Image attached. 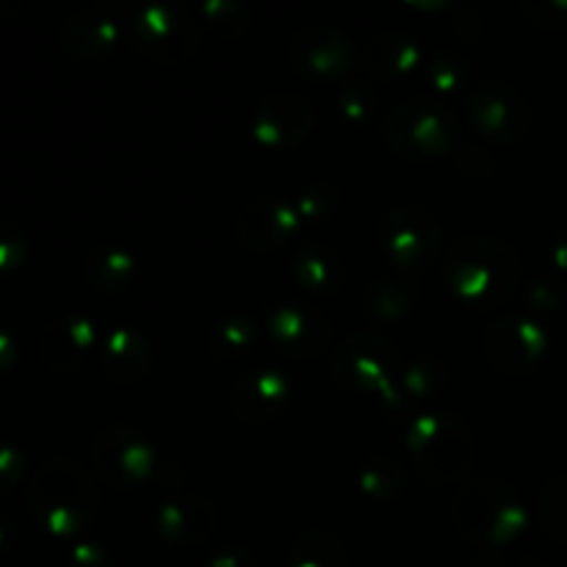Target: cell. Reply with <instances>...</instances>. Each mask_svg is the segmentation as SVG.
I'll return each instance as SVG.
<instances>
[{
    "instance_id": "6da1fadb",
    "label": "cell",
    "mask_w": 567,
    "mask_h": 567,
    "mask_svg": "<svg viewBox=\"0 0 567 567\" xmlns=\"http://www.w3.org/2000/svg\"><path fill=\"white\" fill-rule=\"evenodd\" d=\"M443 280L468 308H498L518 293L520 258L502 238H460L443 258Z\"/></svg>"
},
{
    "instance_id": "7a4b0ae2",
    "label": "cell",
    "mask_w": 567,
    "mask_h": 567,
    "mask_svg": "<svg viewBox=\"0 0 567 567\" xmlns=\"http://www.w3.org/2000/svg\"><path fill=\"white\" fill-rule=\"evenodd\" d=\"M25 502L42 529L55 537H72L92 524L100 496L92 474L78 460L50 457L33 471Z\"/></svg>"
},
{
    "instance_id": "3957f363",
    "label": "cell",
    "mask_w": 567,
    "mask_h": 567,
    "mask_svg": "<svg viewBox=\"0 0 567 567\" xmlns=\"http://www.w3.org/2000/svg\"><path fill=\"white\" fill-rule=\"evenodd\" d=\"M460 120L441 97L419 94L393 105L382 120V142L408 161H435L457 147Z\"/></svg>"
},
{
    "instance_id": "277c9868",
    "label": "cell",
    "mask_w": 567,
    "mask_h": 567,
    "mask_svg": "<svg viewBox=\"0 0 567 567\" xmlns=\"http://www.w3.org/2000/svg\"><path fill=\"white\" fill-rule=\"evenodd\" d=\"M408 452L426 482L449 485L468 476L476 457V437L460 415L446 410L421 413L408 430Z\"/></svg>"
},
{
    "instance_id": "5b68a950",
    "label": "cell",
    "mask_w": 567,
    "mask_h": 567,
    "mask_svg": "<svg viewBox=\"0 0 567 567\" xmlns=\"http://www.w3.org/2000/svg\"><path fill=\"white\" fill-rule=\"evenodd\" d=\"M452 520L468 540L502 546L520 537L529 526V513L509 482L476 480L454 493Z\"/></svg>"
},
{
    "instance_id": "8992f818",
    "label": "cell",
    "mask_w": 567,
    "mask_h": 567,
    "mask_svg": "<svg viewBox=\"0 0 567 567\" xmlns=\"http://www.w3.org/2000/svg\"><path fill=\"white\" fill-rule=\"evenodd\" d=\"M332 377L347 391L377 396L391 408H402V358L399 349L380 332H354L332 352Z\"/></svg>"
},
{
    "instance_id": "52a82bcc",
    "label": "cell",
    "mask_w": 567,
    "mask_h": 567,
    "mask_svg": "<svg viewBox=\"0 0 567 567\" xmlns=\"http://www.w3.org/2000/svg\"><path fill=\"white\" fill-rule=\"evenodd\" d=\"M127 42L150 61L181 64L197 50L199 22L194 11L175 3L125 6Z\"/></svg>"
},
{
    "instance_id": "ba28073f",
    "label": "cell",
    "mask_w": 567,
    "mask_h": 567,
    "mask_svg": "<svg viewBox=\"0 0 567 567\" xmlns=\"http://www.w3.org/2000/svg\"><path fill=\"white\" fill-rule=\"evenodd\" d=\"M441 225L419 203H399L382 216L380 247L402 271H426L441 255Z\"/></svg>"
},
{
    "instance_id": "9c48e42d",
    "label": "cell",
    "mask_w": 567,
    "mask_h": 567,
    "mask_svg": "<svg viewBox=\"0 0 567 567\" xmlns=\"http://www.w3.org/2000/svg\"><path fill=\"white\" fill-rule=\"evenodd\" d=\"M92 463L100 480L116 491H136L153 476L158 454L153 441L131 424H111L94 437Z\"/></svg>"
},
{
    "instance_id": "30bf717a",
    "label": "cell",
    "mask_w": 567,
    "mask_h": 567,
    "mask_svg": "<svg viewBox=\"0 0 567 567\" xmlns=\"http://www.w3.org/2000/svg\"><path fill=\"white\" fill-rule=\"evenodd\" d=\"M485 360L498 374H529L548 352V336L535 316H498L482 338Z\"/></svg>"
},
{
    "instance_id": "8fae6325",
    "label": "cell",
    "mask_w": 567,
    "mask_h": 567,
    "mask_svg": "<svg viewBox=\"0 0 567 567\" xmlns=\"http://www.w3.org/2000/svg\"><path fill=\"white\" fill-rule=\"evenodd\" d=\"M468 120L482 136L507 147L524 142L532 131L529 103L504 81H485L471 89Z\"/></svg>"
},
{
    "instance_id": "7c38bea8",
    "label": "cell",
    "mask_w": 567,
    "mask_h": 567,
    "mask_svg": "<svg viewBox=\"0 0 567 567\" xmlns=\"http://www.w3.org/2000/svg\"><path fill=\"white\" fill-rule=\"evenodd\" d=\"M288 59L299 75L313 78V81H341L358 64V50L338 25L316 22L291 39Z\"/></svg>"
},
{
    "instance_id": "4fadbf2b",
    "label": "cell",
    "mask_w": 567,
    "mask_h": 567,
    "mask_svg": "<svg viewBox=\"0 0 567 567\" xmlns=\"http://www.w3.org/2000/svg\"><path fill=\"white\" fill-rule=\"evenodd\" d=\"M127 39L125 6L92 3L72 11L59 28V44L72 59H100Z\"/></svg>"
},
{
    "instance_id": "5bb4252c",
    "label": "cell",
    "mask_w": 567,
    "mask_h": 567,
    "mask_svg": "<svg viewBox=\"0 0 567 567\" xmlns=\"http://www.w3.org/2000/svg\"><path fill=\"white\" fill-rule=\"evenodd\" d=\"M271 347L288 358H319L330 343L332 324L321 310L310 305L288 302L271 310L264 324Z\"/></svg>"
},
{
    "instance_id": "9a60e30c",
    "label": "cell",
    "mask_w": 567,
    "mask_h": 567,
    "mask_svg": "<svg viewBox=\"0 0 567 567\" xmlns=\"http://www.w3.org/2000/svg\"><path fill=\"white\" fill-rule=\"evenodd\" d=\"M313 105L291 92H271L252 114V136L264 147L293 150L313 133Z\"/></svg>"
},
{
    "instance_id": "2e32d148",
    "label": "cell",
    "mask_w": 567,
    "mask_h": 567,
    "mask_svg": "<svg viewBox=\"0 0 567 567\" xmlns=\"http://www.w3.org/2000/svg\"><path fill=\"white\" fill-rule=\"evenodd\" d=\"M302 219L297 205L282 197H258L238 216V238L252 252H277L297 238Z\"/></svg>"
},
{
    "instance_id": "e0dca14e",
    "label": "cell",
    "mask_w": 567,
    "mask_h": 567,
    "mask_svg": "<svg viewBox=\"0 0 567 567\" xmlns=\"http://www.w3.org/2000/svg\"><path fill=\"white\" fill-rule=\"evenodd\" d=\"M288 399H291V377L277 365L249 369L230 393L233 413L249 424H266L277 419L286 410Z\"/></svg>"
},
{
    "instance_id": "ac0fdd59",
    "label": "cell",
    "mask_w": 567,
    "mask_h": 567,
    "mask_svg": "<svg viewBox=\"0 0 567 567\" xmlns=\"http://www.w3.org/2000/svg\"><path fill=\"white\" fill-rule=\"evenodd\" d=\"M216 507L210 498L197 493H181L164 502L155 513V529L166 543L175 546H197L216 529Z\"/></svg>"
},
{
    "instance_id": "d6986e66",
    "label": "cell",
    "mask_w": 567,
    "mask_h": 567,
    "mask_svg": "<svg viewBox=\"0 0 567 567\" xmlns=\"http://www.w3.org/2000/svg\"><path fill=\"white\" fill-rule=\"evenodd\" d=\"M97 332L83 313H61L39 332V354L53 371H72L94 349Z\"/></svg>"
},
{
    "instance_id": "ffe728a7",
    "label": "cell",
    "mask_w": 567,
    "mask_h": 567,
    "mask_svg": "<svg viewBox=\"0 0 567 567\" xmlns=\"http://www.w3.org/2000/svg\"><path fill=\"white\" fill-rule=\"evenodd\" d=\"M421 55L424 53H421L419 39L391 28V31H382L369 39L360 61L377 81H396V78L419 70Z\"/></svg>"
},
{
    "instance_id": "44dd1931",
    "label": "cell",
    "mask_w": 567,
    "mask_h": 567,
    "mask_svg": "<svg viewBox=\"0 0 567 567\" xmlns=\"http://www.w3.org/2000/svg\"><path fill=\"white\" fill-rule=\"evenodd\" d=\"M103 371L116 382H142L153 369V347L147 336L133 327H114L100 349Z\"/></svg>"
},
{
    "instance_id": "7402d4cb",
    "label": "cell",
    "mask_w": 567,
    "mask_h": 567,
    "mask_svg": "<svg viewBox=\"0 0 567 567\" xmlns=\"http://www.w3.org/2000/svg\"><path fill=\"white\" fill-rule=\"evenodd\" d=\"M291 275L305 291L330 297L347 282V266L336 249L324 244H299L291 258Z\"/></svg>"
},
{
    "instance_id": "603a6c76",
    "label": "cell",
    "mask_w": 567,
    "mask_h": 567,
    "mask_svg": "<svg viewBox=\"0 0 567 567\" xmlns=\"http://www.w3.org/2000/svg\"><path fill=\"white\" fill-rule=\"evenodd\" d=\"M138 264L136 255L131 252L122 244H100L92 252L86 255V264H83V275L92 282L97 291L105 293H120L136 277Z\"/></svg>"
},
{
    "instance_id": "cb8c5ba5",
    "label": "cell",
    "mask_w": 567,
    "mask_h": 567,
    "mask_svg": "<svg viewBox=\"0 0 567 567\" xmlns=\"http://www.w3.org/2000/svg\"><path fill=\"white\" fill-rule=\"evenodd\" d=\"M419 302V288L410 280H374L363 293V308L377 321H396L408 316Z\"/></svg>"
},
{
    "instance_id": "d4e9b609",
    "label": "cell",
    "mask_w": 567,
    "mask_h": 567,
    "mask_svg": "<svg viewBox=\"0 0 567 567\" xmlns=\"http://www.w3.org/2000/svg\"><path fill=\"white\" fill-rule=\"evenodd\" d=\"M288 567H347V554L332 532H302L288 554Z\"/></svg>"
},
{
    "instance_id": "484cf974",
    "label": "cell",
    "mask_w": 567,
    "mask_h": 567,
    "mask_svg": "<svg viewBox=\"0 0 567 567\" xmlns=\"http://www.w3.org/2000/svg\"><path fill=\"white\" fill-rule=\"evenodd\" d=\"M258 343V324L249 316H225L214 330L208 332V349L219 360H236L252 352Z\"/></svg>"
},
{
    "instance_id": "4316f807",
    "label": "cell",
    "mask_w": 567,
    "mask_h": 567,
    "mask_svg": "<svg viewBox=\"0 0 567 567\" xmlns=\"http://www.w3.org/2000/svg\"><path fill=\"white\" fill-rule=\"evenodd\" d=\"M194 17L199 22V31H208L210 37L221 39V42H233V39L244 37L249 28V9L233 0H208L194 9Z\"/></svg>"
},
{
    "instance_id": "83f0119b",
    "label": "cell",
    "mask_w": 567,
    "mask_h": 567,
    "mask_svg": "<svg viewBox=\"0 0 567 567\" xmlns=\"http://www.w3.org/2000/svg\"><path fill=\"white\" fill-rule=\"evenodd\" d=\"M358 485L371 498H393L404 487V465L391 454H371L358 468Z\"/></svg>"
},
{
    "instance_id": "f1b7e54d",
    "label": "cell",
    "mask_w": 567,
    "mask_h": 567,
    "mask_svg": "<svg viewBox=\"0 0 567 567\" xmlns=\"http://www.w3.org/2000/svg\"><path fill=\"white\" fill-rule=\"evenodd\" d=\"M446 369L437 360H415L404 365L402 380H399L402 402H432L446 388Z\"/></svg>"
},
{
    "instance_id": "f546056e",
    "label": "cell",
    "mask_w": 567,
    "mask_h": 567,
    "mask_svg": "<svg viewBox=\"0 0 567 567\" xmlns=\"http://www.w3.org/2000/svg\"><path fill=\"white\" fill-rule=\"evenodd\" d=\"M537 513H540L543 526L551 537L567 543V474L554 476L540 493L537 502Z\"/></svg>"
},
{
    "instance_id": "4dcf8cb0",
    "label": "cell",
    "mask_w": 567,
    "mask_h": 567,
    "mask_svg": "<svg viewBox=\"0 0 567 567\" xmlns=\"http://www.w3.org/2000/svg\"><path fill=\"white\" fill-rule=\"evenodd\" d=\"M471 66L463 55L457 53H435L426 64V78H430V86L441 94L460 92L463 86H468Z\"/></svg>"
},
{
    "instance_id": "1f68e13d",
    "label": "cell",
    "mask_w": 567,
    "mask_h": 567,
    "mask_svg": "<svg viewBox=\"0 0 567 567\" xmlns=\"http://www.w3.org/2000/svg\"><path fill=\"white\" fill-rule=\"evenodd\" d=\"M567 291L565 282L554 275H537L532 277L526 286V305L535 316H554L565 308Z\"/></svg>"
},
{
    "instance_id": "d6a6232c",
    "label": "cell",
    "mask_w": 567,
    "mask_h": 567,
    "mask_svg": "<svg viewBox=\"0 0 567 567\" xmlns=\"http://www.w3.org/2000/svg\"><path fill=\"white\" fill-rule=\"evenodd\" d=\"M338 111L352 125H363L377 111V92L363 81H352L338 92Z\"/></svg>"
},
{
    "instance_id": "836d02e7",
    "label": "cell",
    "mask_w": 567,
    "mask_h": 567,
    "mask_svg": "<svg viewBox=\"0 0 567 567\" xmlns=\"http://www.w3.org/2000/svg\"><path fill=\"white\" fill-rule=\"evenodd\" d=\"M336 203H338V194L330 183H313V186H308L297 199H293L302 225L305 221H321L324 216H330L332 208H336Z\"/></svg>"
},
{
    "instance_id": "e575fe53",
    "label": "cell",
    "mask_w": 567,
    "mask_h": 567,
    "mask_svg": "<svg viewBox=\"0 0 567 567\" xmlns=\"http://www.w3.org/2000/svg\"><path fill=\"white\" fill-rule=\"evenodd\" d=\"M31 252L25 230L17 221H0V271L20 269Z\"/></svg>"
},
{
    "instance_id": "d590c367",
    "label": "cell",
    "mask_w": 567,
    "mask_h": 567,
    "mask_svg": "<svg viewBox=\"0 0 567 567\" xmlns=\"http://www.w3.org/2000/svg\"><path fill=\"white\" fill-rule=\"evenodd\" d=\"M25 476V452L14 443H0V493H9Z\"/></svg>"
},
{
    "instance_id": "8d00e7d4",
    "label": "cell",
    "mask_w": 567,
    "mask_h": 567,
    "mask_svg": "<svg viewBox=\"0 0 567 567\" xmlns=\"http://www.w3.org/2000/svg\"><path fill=\"white\" fill-rule=\"evenodd\" d=\"M524 11L540 28H567V0H529Z\"/></svg>"
},
{
    "instance_id": "74e56055",
    "label": "cell",
    "mask_w": 567,
    "mask_h": 567,
    "mask_svg": "<svg viewBox=\"0 0 567 567\" xmlns=\"http://www.w3.org/2000/svg\"><path fill=\"white\" fill-rule=\"evenodd\" d=\"M70 567H116L111 554L97 543H78L70 554Z\"/></svg>"
},
{
    "instance_id": "f35d334b",
    "label": "cell",
    "mask_w": 567,
    "mask_h": 567,
    "mask_svg": "<svg viewBox=\"0 0 567 567\" xmlns=\"http://www.w3.org/2000/svg\"><path fill=\"white\" fill-rule=\"evenodd\" d=\"M208 567H258L255 557L241 546H221L219 551L210 557Z\"/></svg>"
},
{
    "instance_id": "ab89813d",
    "label": "cell",
    "mask_w": 567,
    "mask_h": 567,
    "mask_svg": "<svg viewBox=\"0 0 567 567\" xmlns=\"http://www.w3.org/2000/svg\"><path fill=\"white\" fill-rule=\"evenodd\" d=\"M17 354H20V349H17L14 336H11L9 330H3V327H0V377H3L6 371L14 369Z\"/></svg>"
},
{
    "instance_id": "60d3db41",
    "label": "cell",
    "mask_w": 567,
    "mask_h": 567,
    "mask_svg": "<svg viewBox=\"0 0 567 567\" xmlns=\"http://www.w3.org/2000/svg\"><path fill=\"white\" fill-rule=\"evenodd\" d=\"M551 264L567 275V227L559 230L557 238L551 241Z\"/></svg>"
},
{
    "instance_id": "b9f144b4",
    "label": "cell",
    "mask_w": 567,
    "mask_h": 567,
    "mask_svg": "<svg viewBox=\"0 0 567 567\" xmlns=\"http://www.w3.org/2000/svg\"><path fill=\"white\" fill-rule=\"evenodd\" d=\"M518 567H548V565L543 563V559H537V557H529V559H524V563H520Z\"/></svg>"
},
{
    "instance_id": "7bdbcfd3",
    "label": "cell",
    "mask_w": 567,
    "mask_h": 567,
    "mask_svg": "<svg viewBox=\"0 0 567 567\" xmlns=\"http://www.w3.org/2000/svg\"><path fill=\"white\" fill-rule=\"evenodd\" d=\"M6 543H9V526H6L3 520H0V548H3Z\"/></svg>"
}]
</instances>
